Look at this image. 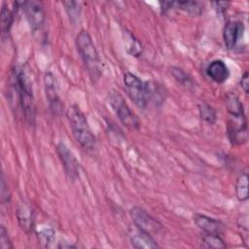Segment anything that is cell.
Returning a JSON list of instances; mask_svg holds the SVG:
<instances>
[{
	"label": "cell",
	"mask_w": 249,
	"mask_h": 249,
	"mask_svg": "<svg viewBox=\"0 0 249 249\" xmlns=\"http://www.w3.org/2000/svg\"><path fill=\"white\" fill-rule=\"evenodd\" d=\"M72 134L76 141L86 150H92L95 146L93 135L85 114L78 105H72L67 112Z\"/></svg>",
	"instance_id": "cell-3"
},
{
	"label": "cell",
	"mask_w": 249,
	"mask_h": 249,
	"mask_svg": "<svg viewBox=\"0 0 249 249\" xmlns=\"http://www.w3.org/2000/svg\"><path fill=\"white\" fill-rule=\"evenodd\" d=\"M193 218L196 227L206 233L221 234L223 232L224 225L216 219H213L204 214H195Z\"/></svg>",
	"instance_id": "cell-14"
},
{
	"label": "cell",
	"mask_w": 249,
	"mask_h": 249,
	"mask_svg": "<svg viewBox=\"0 0 249 249\" xmlns=\"http://www.w3.org/2000/svg\"><path fill=\"white\" fill-rule=\"evenodd\" d=\"M225 104L230 115L244 114L243 104L239 100L238 96L234 93H228L225 99Z\"/></svg>",
	"instance_id": "cell-18"
},
{
	"label": "cell",
	"mask_w": 249,
	"mask_h": 249,
	"mask_svg": "<svg viewBox=\"0 0 249 249\" xmlns=\"http://www.w3.org/2000/svg\"><path fill=\"white\" fill-rule=\"evenodd\" d=\"M56 153L60 159V161L62 162L67 176L72 180L77 179L79 177L80 164L72 151L69 150L65 144L60 142L56 146Z\"/></svg>",
	"instance_id": "cell-9"
},
{
	"label": "cell",
	"mask_w": 249,
	"mask_h": 249,
	"mask_svg": "<svg viewBox=\"0 0 249 249\" xmlns=\"http://www.w3.org/2000/svg\"><path fill=\"white\" fill-rule=\"evenodd\" d=\"M124 89L129 98L140 108H145L148 103L146 84H144L136 75L125 72L124 75Z\"/></svg>",
	"instance_id": "cell-4"
},
{
	"label": "cell",
	"mask_w": 249,
	"mask_h": 249,
	"mask_svg": "<svg viewBox=\"0 0 249 249\" xmlns=\"http://www.w3.org/2000/svg\"><path fill=\"white\" fill-rule=\"evenodd\" d=\"M198 112L200 118L208 124H214L216 122V112L207 103L202 102L198 105Z\"/></svg>",
	"instance_id": "cell-21"
},
{
	"label": "cell",
	"mask_w": 249,
	"mask_h": 249,
	"mask_svg": "<svg viewBox=\"0 0 249 249\" xmlns=\"http://www.w3.org/2000/svg\"><path fill=\"white\" fill-rule=\"evenodd\" d=\"M229 139L232 145H240L248 139L247 121L245 114L230 115L227 124Z\"/></svg>",
	"instance_id": "cell-6"
},
{
	"label": "cell",
	"mask_w": 249,
	"mask_h": 249,
	"mask_svg": "<svg viewBox=\"0 0 249 249\" xmlns=\"http://www.w3.org/2000/svg\"><path fill=\"white\" fill-rule=\"evenodd\" d=\"M22 8L26 15L27 20L33 32L39 30L45 22V11L43 4L40 1H23Z\"/></svg>",
	"instance_id": "cell-7"
},
{
	"label": "cell",
	"mask_w": 249,
	"mask_h": 249,
	"mask_svg": "<svg viewBox=\"0 0 249 249\" xmlns=\"http://www.w3.org/2000/svg\"><path fill=\"white\" fill-rule=\"evenodd\" d=\"M54 233L55 232H54L53 229H52V228H43L38 231L37 236H38V239H39L40 243L43 246L49 247L53 243V241L55 237Z\"/></svg>",
	"instance_id": "cell-22"
},
{
	"label": "cell",
	"mask_w": 249,
	"mask_h": 249,
	"mask_svg": "<svg viewBox=\"0 0 249 249\" xmlns=\"http://www.w3.org/2000/svg\"><path fill=\"white\" fill-rule=\"evenodd\" d=\"M109 101L123 124L130 129H137L139 127L140 124L137 117L130 110V108L119 92L112 91L109 94Z\"/></svg>",
	"instance_id": "cell-5"
},
{
	"label": "cell",
	"mask_w": 249,
	"mask_h": 249,
	"mask_svg": "<svg viewBox=\"0 0 249 249\" xmlns=\"http://www.w3.org/2000/svg\"><path fill=\"white\" fill-rule=\"evenodd\" d=\"M235 195L239 201H246L249 197L248 194V174L247 171L242 172L235 183Z\"/></svg>",
	"instance_id": "cell-17"
},
{
	"label": "cell",
	"mask_w": 249,
	"mask_h": 249,
	"mask_svg": "<svg viewBox=\"0 0 249 249\" xmlns=\"http://www.w3.org/2000/svg\"><path fill=\"white\" fill-rule=\"evenodd\" d=\"M17 217H18L19 227L25 232H29L33 229V225H34L33 211L27 204L22 203L18 206L17 210Z\"/></svg>",
	"instance_id": "cell-16"
},
{
	"label": "cell",
	"mask_w": 249,
	"mask_h": 249,
	"mask_svg": "<svg viewBox=\"0 0 249 249\" xmlns=\"http://www.w3.org/2000/svg\"><path fill=\"white\" fill-rule=\"evenodd\" d=\"M76 47L90 79L93 82L97 81L102 74L101 60L92 39L87 30H81L78 33Z\"/></svg>",
	"instance_id": "cell-2"
},
{
	"label": "cell",
	"mask_w": 249,
	"mask_h": 249,
	"mask_svg": "<svg viewBox=\"0 0 249 249\" xmlns=\"http://www.w3.org/2000/svg\"><path fill=\"white\" fill-rule=\"evenodd\" d=\"M0 248L1 249H11L13 248V244L8 235V231L5 227L2 225L0 228Z\"/></svg>",
	"instance_id": "cell-25"
},
{
	"label": "cell",
	"mask_w": 249,
	"mask_h": 249,
	"mask_svg": "<svg viewBox=\"0 0 249 249\" xmlns=\"http://www.w3.org/2000/svg\"><path fill=\"white\" fill-rule=\"evenodd\" d=\"M244 31V25L238 20H231L227 22L223 31V39L228 50H233L237 42L241 38Z\"/></svg>",
	"instance_id": "cell-11"
},
{
	"label": "cell",
	"mask_w": 249,
	"mask_h": 249,
	"mask_svg": "<svg viewBox=\"0 0 249 249\" xmlns=\"http://www.w3.org/2000/svg\"><path fill=\"white\" fill-rule=\"evenodd\" d=\"M13 78L24 119L29 124H34L36 118V105L33 94L32 79L30 77L28 66L22 65L19 68H17L14 72Z\"/></svg>",
	"instance_id": "cell-1"
},
{
	"label": "cell",
	"mask_w": 249,
	"mask_h": 249,
	"mask_svg": "<svg viewBox=\"0 0 249 249\" xmlns=\"http://www.w3.org/2000/svg\"><path fill=\"white\" fill-rule=\"evenodd\" d=\"M130 242L132 246L137 249H153L160 247L156 240L152 237L151 233L136 226L135 229L130 231Z\"/></svg>",
	"instance_id": "cell-12"
},
{
	"label": "cell",
	"mask_w": 249,
	"mask_h": 249,
	"mask_svg": "<svg viewBox=\"0 0 249 249\" xmlns=\"http://www.w3.org/2000/svg\"><path fill=\"white\" fill-rule=\"evenodd\" d=\"M202 242H203V247H206V248L221 249V248H226L227 247L226 243L221 238L220 234L206 233L202 237Z\"/></svg>",
	"instance_id": "cell-19"
},
{
	"label": "cell",
	"mask_w": 249,
	"mask_h": 249,
	"mask_svg": "<svg viewBox=\"0 0 249 249\" xmlns=\"http://www.w3.org/2000/svg\"><path fill=\"white\" fill-rule=\"evenodd\" d=\"M170 72L172 74V76L175 78V80H177L179 83H181L182 85L185 86H189L192 84V80L191 78L179 67H171L170 68Z\"/></svg>",
	"instance_id": "cell-24"
},
{
	"label": "cell",
	"mask_w": 249,
	"mask_h": 249,
	"mask_svg": "<svg viewBox=\"0 0 249 249\" xmlns=\"http://www.w3.org/2000/svg\"><path fill=\"white\" fill-rule=\"evenodd\" d=\"M163 11L168 9H179L192 16H199L203 10V4L198 1H164L160 3Z\"/></svg>",
	"instance_id": "cell-13"
},
{
	"label": "cell",
	"mask_w": 249,
	"mask_h": 249,
	"mask_svg": "<svg viewBox=\"0 0 249 249\" xmlns=\"http://www.w3.org/2000/svg\"><path fill=\"white\" fill-rule=\"evenodd\" d=\"M213 5H215V8L218 13L224 14L230 7L231 3L230 2H213Z\"/></svg>",
	"instance_id": "cell-27"
},
{
	"label": "cell",
	"mask_w": 249,
	"mask_h": 249,
	"mask_svg": "<svg viewBox=\"0 0 249 249\" xmlns=\"http://www.w3.org/2000/svg\"><path fill=\"white\" fill-rule=\"evenodd\" d=\"M14 20V13L7 8L5 5H3L1 10V30L2 34H7L12 26Z\"/></svg>",
	"instance_id": "cell-20"
},
{
	"label": "cell",
	"mask_w": 249,
	"mask_h": 249,
	"mask_svg": "<svg viewBox=\"0 0 249 249\" xmlns=\"http://www.w3.org/2000/svg\"><path fill=\"white\" fill-rule=\"evenodd\" d=\"M65 7V10L69 16V18L72 22H76L77 20H79V17H80V6L78 2L75 1H66L62 3Z\"/></svg>",
	"instance_id": "cell-23"
},
{
	"label": "cell",
	"mask_w": 249,
	"mask_h": 249,
	"mask_svg": "<svg viewBox=\"0 0 249 249\" xmlns=\"http://www.w3.org/2000/svg\"><path fill=\"white\" fill-rule=\"evenodd\" d=\"M44 85L46 98L50 107V110L53 115L60 113L62 109V103L57 91V83L54 75L52 72H47L44 76Z\"/></svg>",
	"instance_id": "cell-8"
},
{
	"label": "cell",
	"mask_w": 249,
	"mask_h": 249,
	"mask_svg": "<svg viewBox=\"0 0 249 249\" xmlns=\"http://www.w3.org/2000/svg\"><path fill=\"white\" fill-rule=\"evenodd\" d=\"M206 73L211 80L218 84H222L229 79L230 71L227 64L222 59H215L209 63Z\"/></svg>",
	"instance_id": "cell-15"
},
{
	"label": "cell",
	"mask_w": 249,
	"mask_h": 249,
	"mask_svg": "<svg viewBox=\"0 0 249 249\" xmlns=\"http://www.w3.org/2000/svg\"><path fill=\"white\" fill-rule=\"evenodd\" d=\"M248 78H249V74L248 72H244V74L242 75L241 79H240V87L242 88L243 91L248 94L249 92V81H248Z\"/></svg>",
	"instance_id": "cell-26"
},
{
	"label": "cell",
	"mask_w": 249,
	"mask_h": 249,
	"mask_svg": "<svg viewBox=\"0 0 249 249\" xmlns=\"http://www.w3.org/2000/svg\"><path fill=\"white\" fill-rule=\"evenodd\" d=\"M130 216L136 227L148 231L149 233L158 232L161 229L162 225L141 207H133L130 210Z\"/></svg>",
	"instance_id": "cell-10"
}]
</instances>
